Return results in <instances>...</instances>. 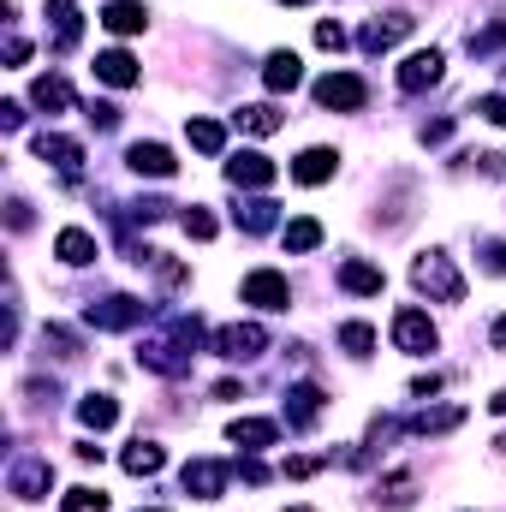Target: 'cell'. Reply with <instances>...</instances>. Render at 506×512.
<instances>
[{"instance_id":"obj_1","label":"cell","mask_w":506,"mask_h":512,"mask_svg":"<svg viewBox=\"0 0 506 512\" xmlns=\"http://www.w3.org/2000/svg\"><path fill=\"white\" fill-rule=\"evenodd\" d=\"M411 286L417 292H429V298H441V304H465V274L453 268V256L447 251H423L411 262Z\"/></svg>"},{"instance_id":"obj_2","label":"cell","mask_w":506,"mask_h":512,"mask_svg":"<svg viewBox=\"0 0 506 512\" xmlns=\"http://www.w3.org/2000/svg\"><path fill=\"white\" fill-rule=\"evenodd\" d=\"M393 346H399L405 358H429V352L441 346V334H435V322H429L417 304H405V310H393Z\"/></svg>"},{"instance_id":"obj_3","label":"cell","mask_w":506,"mask_h":512,"mask_svg":"<svg viewBox=\"0 0 506 512\" xmlns=\"http://www.w3.org/2000/svg\"><path fill=\"white\" fill-rule=\"evenodd\" d=\"M6 489H12V501H48V495H54V465H48L42 453H24V459H12V471H6Z\"/></svg>"},{"instance_id":"obj_4","label":"cell","mask_w":506,"mask_h":512,"mask_svg":"<svg viewBox=\"0 0 506 512\" xmlns=\"http://www.w3.org/2000/svg\"><path fill=\"white\" fill-rule=\"evenodd\" d=\"M316 102H322L328 114H358V108L370 102V84H364L358 72H328V78H316Z\"/></svg>"},{"instance_id":"obj_5","label":"cell","mask_w":506,"mask_h":512,"mask_svg":"<svg viewBox=\"0 0 506 512\" xmlns=\"http://www.w3.org/2000/svg\"><path fill=\"white\" fill-rule=\"evenodd\" d=\"M441 72H447V54H441V48H417V54H405V66H399V90L417 96V90L441 84Z\"/></svg>"},{"instance_id":"obj_6","label":"cell","mask_w":506,"mask_h":512,"mask_svg":"<svg viewBox=\"0 0 506 512\" xmlns=\"http://www.w3.org/2000/svg\"><path fill=\"white\" fill-rule=\"evenodd\" d=\"M239 292H245V304H256V310H286V304H292V286H286V274H274V268H251Z\"/></svg>"},{"instance_id":"obj_7","label":"cell","mask_w":506,"mask_h":512,"mask_svg":"<svg viewBox=\"0 0 506 512\" xmlns=\"http://www.w3.org/2000/svg\"><path fill=\"white\" fill-rule=\"evenodd\" d=\"M215 352L233 358V364H245V358H262V352H268V334H262L256 322H227V328L215 334Z\"/></svg>"},{"instance_id":"obj_8","label":"cell","mask_w":506,"mask_h":512,"mask_svg":"<svg viewBox=\"0 0 506 512\" xmlns=\"http://www.w3.org/2000/svg\"><path fill=\"white\" fill-rule=\"evenodd\" d=\"M227 477H233V471H227L221 459H191L179 483H185V495H197V501H221V495H227Z\"/></svg>"},{"instance_id":"obj_9","label":"cell","mask_w":506,"mask_h":512,"mask_svg":"<svg viewBox=\"0 0 506 512\" xmlns=\"http://www.w3.org/2000/svg\"><path fill=\"white\" fill-rule=\"evenodd\" d=\"M411 30H417V18H411L405 6H393V12H381V18L364 24V48H370V54H387V48H393L399 36H411Z\"/></svg>"},{"instance_id":"obj_10","label":"cell","mask_w":506,"mask_h":512,"mask_svg":"<svg viewBox=\"0 0 506 512\" xmlns=\"http://www.w3.org/2000/svg\"><path fill=\"white\" fill-rule=\"evenodd\" d=\"M227 179H233V185H245V191H262V185H274V179H280V167H274L262 149H239V155L227 161Z\"/></svg>"},{"instance_id":"obj_11","label":"cell","mask_w":506,"mask_h":512,"mask_svg":"<svg viewBox=\"0 0 506 512\" xmlns=\"http://www.w3.org/2000/svg\"><path fill=\"white\" fill-rule=\"evenodd\" d=\"M36 155H42L48 167H60L66 179H78V167H84V143H72V137H60V131H36Z\"/></svg>"},{"instance_id":"obj_12","label":"cell","mask_w":506,"mask_h":512,"mask_svg":"<svg viewBox=\"0 0 506 512\" xmlns=\"http://www.w3.org/2000/svg\"><path fill=\"white\" fill-rule=\"evenodd\" d=\"M126 167L137 173V179H173V173H179L173 149H161V143H131V149H126Z\"/></svg>"},{"instance_id":"obj_13","label":"cell","mask_w":506,"mask_h":512,"mask_svg":"<svg viewBox=\"0 0 506 512\" xmlns=\"http://www.w3.org/2000/svg\"><path fill=\"white\" fill-rule=\"evenodd\" d=\"M84 322H90V328H137V322H143V304L114 292V298L90 304V310H84Z\"/></svg>"},{"instance_id":"obj_14","label":"cell","mask_w":506,"mask_h":512,"mask_svg":"<svg viewBox=\"0 0 506 512\" xmlns=\"http://www.w3.org/2000/svg\"><path fill=\"white\" fill-rule=\"evenodd\" d=\"M262 84H268L274 96L298 90V84H304V66H298V54H292V48H274V54L262 60Z\"/></svg>"},{"instance_id":"obj_15","label":"cell","mask_w":506,"mask_h":512,"mask_svg":"<svg viewBox=\"0 0 506 512\" xmlns=\"http://www.w3.org/2000/svg\"><path fill=\"white\" fill-rule=\"evenodd\" d=\"M233 447H245V453H268L274 441H280V423L274 417H233Z\"/></svg>"},{"instance_id":"obj_16","label":"cell","mask_w":506,"mask_h":512,"mask_svg":"<svg viewBox=\"0 0 506 512\" xmlns=\"http://www.w3.org/2000/svg\"><path fill=\"white\" fill-rule=\"evenodd\" d=\"M143 24H149V6L143 0H108L102 6V30L108 36H137Z\"/></svg>"},{"instance_id":"obj_17","label":"cell","mask_w":506,"mask_h":512,"mask_svg":"<svg viewBox=\"0 0 506 512\" xmlns=\"http://www.w3.org/2000/svg\"><path fill=\"white\" fill-rule=\"evenodd\" d=\"M334 167H340V155L316 143V149H304V155L292 161V179H298V185H328V179H334Z\"/></svg>"},{"instance_id":"obj_18","label":"cell","mask_w":506,"mask_h":512,"mask_svg":"<svg viewBox=\"0 0 506 512\" xmlns=\"http://www.w3.org/2000/svg\"><path fill=\"white\" fill-rule=\"evenodd\" d=\"M340 286H346V292H358V298H376L381 286H387V274H381L376 262L352 256V262H340Z\"/></svg>"},{"instance_id":"obj_19","label":"cell","mask_w":506,"mask_h":512,"mask_svg":"<svg viewBox=\"0 0 506 512\" xmlns=\"http://www.w3.org/2000/svg\"><path fill=\"white\" fill-rule=\"evenodd\" d=\"M96 78H102V84H114V90H131L143 72H137V60H131L126 48H108V54H96Z\"/></svg>"},{"instance_id":"obj_20","label":"cell","mask_w":506,"mask_h":512,"mask_svg":"<svg viewBox=\"0 0 506 512\" xmlns=\"http://www.w3.org/2000/svg\"><path fill=\"white\" fill-rule=\"evenodd\" d=\"M316 417H322V387L298 382L292 393H286V423H292V429H310Z\"/></svg>"},{"instance_id":"obj_21","label":"cell","mask_w":506,"mask_h":512,"mask_svg":"<svg viewBox=\"0 0 506 512\" xmlns=\"http://www.w3.org/2000/svg\"><path fill=\"white\" fill-rule=\"evenodd\" d=\"M54 256H60L66 268H90V262H96L102 251H96V239H90L84 227H66V233L54 239Z\"/></svg>"},{"instance_id":"obj_22","label":"cell","mask_w":506,"mask_h":512,"mask_svg":"<svg viewBox=\"0 0 506 512\" xmlns=\"http://www.w3.org/2000/svg\"><path fill=\"white\" fill-rule=\"evenodd\" d=\"M48 18H54V48H60V54H66V48H78V36H84L78 6H72V0H48Z\"/></svg>"},{"instance_id":"obj_23","label":"cell","mask_w":506,"mask_h":512,"mask_svg":"<svg viewBox=\"0 0 506 512\" xmlns=\"http://www.w3.org/2000/svg\"><path fill=\"white\" fill-rule=\"evenodd\" d=\"M280 239H286V251H292V256H310L328 233H322V221H316V215H298V221H286V233H280Z\"/></svg>"},{"instance_id":"obj_24","label":"cell","mask_w":506,"mask_h":512,"mask_svg":"<svg viewBox=\"0 0 506 512\" xmlns=\"http://www.w3.org/2000/svg\"><path fill=\"white\" fill-rule=\"evenodd\" d=\"M30 102H36L42 114H66V108H72V84H66V78H36V84H30Z\"/></svg>"},{"instance_id":"obj_25","label":"cell","mask_w":506,"mask_h":512,"mask_svg":"<svg viewBox=\"0 0 506 512\" xmlns=\"http://www.w3.org/2000/svg\"><path fill=\"white\" fill-rule=\"evenodd\" d=\"M465 423V405H441V411H417L405 429L411 435H447V429H459Z\"/></svg>"},{"instance_id":"obj_26","label":"cell","mask_w":506,"mask_h":512,"mask_svg":"<svg viewBox=\"0 0 506 512\" xmlns=\"http://www.w3.org/2000/svg\"><path fill=\"white\" fill-rule=\"evenodd\" d=\"M233 120H239V131H251V137H274V131L286 126V114H280V108H268V102H251V108H239Z\"/></svg>"},{"instance_id":"obj_27","label":"cell","mask_w":506,"mask_h":512,"mask_svg":"<svg viewBox=\"0 0 506 512\" xmlns=\"http://www.w3.org/2000/svg\"><path fill=\"white\" fill-rule=\"evenodd\" d=\"M120 465H126L131 477H155V471L167 465V453H161L155 441H131L126 453H120Z\"/></svg>"},{"instance_id":"obj_28","label":"cell","mask_w":506,"mask_h":512,"mask_svg":"<svg viewBox=\"0 0 506 512\" xmlns=\"http://www.w3.org/2000/svg\"><path fill=\"white\" fill-rule=\"evenodd\" d=\"M78 417H84L90 429H114L120 405H114V393H84V399H78Z\"/></svg>"},{"instance_id":"obj_29","label":"cell","mask_w":506,"mask_h":512,"mask_svg":"<svg viewBox=\"0 0 506 512\" xmlns=\"http://www.w3.org/2000/svg\"><path fill=\"white\" fill-rule=\"evenodd\" d=\"M376 501H387V507H411V501H417V477H411V471L381 477V483H376Z\"/></svg>"},{"instance_id":"obj_30","label":"cell","mask_w":506,"mask_h":512,"mask_svg":"<svg viewBox=\"0 0 506 512\" xmlns=\"http://www.w3.org/2000/svg\"><path fill=\"white\" fill-rule=\"evenodd\" d=\"M185 137H191V149H203V155H221V149H227L221 120H185Z\"/></svg>"},{"instance_id":"obj_31","label":"cell","mask_w":506,"mask_h":512,"mask_svg":"<svg viewBox=\"0 0 506 512\" xmlns=\"http://www.w3.org/2000/svg\"><path fill=\"white\" fill-rule=\"evenodd\" d=\"M233 215H239V227H245V233H268V227H274V203H268V197H251V203H239Z\"/></svg>"},{"instance_id":"obj_32","label":"cell","mask_w":506,"mask_h":512,"mask_svg":"<svg viewBox=\"0 0 506 512\" xmlns=\"http://www.w3.org/2000/svg\"><path fill=\"white\" fill-rule=\"evenodd\" d=\"M465 48H471L477 60H489V54H501V48H506V12L495 18V24H489V30H471V42H465Z\"/></svg>"},{"instance_id":"obj_33","label":"cell","mask_w":506,"mask_h":512,"mask_svg":"<svg viewBox=\"0 0 506 512\" xmlns=\"http://www.w3.org/2000/svg\"><path fill=\"white\" fill-rule=\"evenodd\" d=\"M340 346H346L352 358H370V352H376V328H370V322H346V328H340Z\"/></svg>"},{"instance_id":"obj_34","label":"cell","mask_w":506,"mask_h":512,"mask_svg":"<svg viewBox=\"0 0 506 512\" xmlns=\"http://www.w3.org/2000/svg\"><path fill=\"white\" fill-rule=\"evenodd\" d=\"M42 346H54V358H78V352H84V340H78L72 328H60V322L42 328Z\"/></svg>"},{"instance_id":"obj_35","label":"cell","mask_w":506,"mask_h":512,"mask_svg":"<svg viewBox=\"0 0 506 512\" xmlns=\"http://www.w3.org/2000/svg\"><path fill=\"white\" fill-rule=\"evenodd\" d=\"M60 507L66 512H108V495H102V489H66Z\"/></svg>"},{"instance_id":"obj_36","label":"cell","mask_w":506,"mask_h":512,"mask_svg":"<svg viewBox=\"0 0 506 512\" xmlns=\"http://www.w3.org/2000/svg\"><path fill=\"white\" fill-rule=\"evenodd\" d=\"M471 114H477V120H489V126H506V96H477V102H471Z\"/></svg>"},{"instance_id":"obj_37","label":"cell","mask_w":506,"mask_h":512,"mask_svg":"<svg viewBox=\"0 0 506 512\" xmlns=\"http://www.w3.org/2000/svg\"><path fill=\"white\" fill-rule=\"evenodd\" d=\"M185 233L191 239H215V215L209 209H185Z\"/></svg>"},{"instance_id":"obj_38","label":"cell","mask_w":506,"mask_h":512,"mask_svg":"<svg viewBox=\"0 0 506 512\" xmlns=\"http://www.w3.org/2000/svg\"><path fill=\"white\" fill-rule=\"evenodd\" d=\"M477 251H483V268L489 274H506V239H483Z\"/></svg>"},{"instance_id":"obj_39","label":"cell","mask_w":506,"mask_h":512,"mask_svg":"<svg viewBox=\"0 0 506 512\" xmlns=\"http://www.w3.org/2000/svg\"><path fill=\"white\" fill-rule=\"evenodd\" d=\"M90 126L114 131V126H120V108H114V102H90Z\"/></svg>"},{"instance_id":"obj_40","label":"cell","mask_w":506,"mask_h":512,"mask_svg":"<svg viewBox=\"0 0 506 512\" xmlns=\"http://www.w3.org/2000/svg\"><path fill=\"white\" fill-rule=\"evenodd\" d=\"M316 42H322V48H334V54H340V48H346V30H340V24H334V18H322V24H316Z\"/></svg>"},{"instance_id":"obj_41","label":"cell","mask_w":506,"mask_h":512,"mask_svg":"<svg viewBox=\"0 0 506 512\" xmlns=\"http://www.w3.org/2000/svg\"><path fill=\"white\" fill-rule=\"evenodd\" d=\"M24 393H30V405H54V393H60V387H54V382H24Z\"/></svg>"},{"instance_id":"obj_42","label":"cell","mask_w":506,"mask_h":512,"mask_svg":"<svg viewBox=\"0 0 506 512\" xmlns=\"http://www.w3.org/2000/svg\"><path fill=\"white\" fill-rule=\"evenodd\" d=\"M6 221L24 233V227H30V203H24V197H12V203H6Z\"/></svg>"},{"instance_id":"obj_43","label":"cell","mask_w":506,"mask_h":512,"mask_svg":"<svg viewBox=\"0 0 506 512\" xmlns=\"http://www.w3.org/2000/svg\"><path fill=\"white\" fill-rule=\"evenodd\" d=\"M6 60L24 66V60H30V42H24V36H6Z\"/></svg>"},{"instance_id":"obj_44","label":"cell","mask_w":506,"mask_h":512,"mask_svg":"<svg viewBox=\"0 0 506 512\" xmlns=\"http://www.w3.org/2000/svg\"><path fill=\"white\" fill-rule=\"evenodd\" d=\"M0 126L18 131V126H24V108H18V102H0Z\"/></svg>"},{"instance_id":"obj_45","label":"cell","mask_w":506,"mask_h":512,"mask_svg":"<svg viewBox=\"0 0 506 512\" xmlns=\"http://www.w3.org/2000/svg\"><path fill=\"white\" fill-rule=\"evenodd\" d=\"M239 477H245V483H268V471H262L256 459H245V465H239Z\"/></svg>"},{"instance_id":"obj_46","label":"cell","mask_w":506,"mask_h":512,"mask_svg":"<svg viewBox=\"0 0 506 512\" xmlns=\"http://www.w3.org/2000/svg\"><path fill=\"white\" fill-rule=\"evenodd\" d=\"M435 387H441V376H417V382H411V393H417V399H429Z\"/></svg>"},{"instance_id":"obj_47","label":"cell","mask_w":506,"mask_h":512,"mask_svg":"<svg viewBox=\"0 0 506 512\" xmlns=\"http://www.w3.org/2000/svg\"><path fill=\"white\" fill-rule=\"evenodd\" d=\"M477 161H483V173H506V155H501V149H495V155H477Z\"/></svg>"},{"instance_id":"obj_48","label":"cell","mask_w":506,"mask_h":512,"mask_svg":"<svg viewBox=\"0 0 506 512\" xmlns=\"http://www.w3.org/2000/svg\"><path fill=\"white\" fill-rule=\"evenodd\" d=\"M489 340H495V352H506V316L495 322V328H489Z\"/></svg>"},{"instance_id":"obj_49","label":"cell","mask_w":506,"mask_h":512,"mask_svg":"<svg viewBox=\"0 0 506 512\" xmlns=\"http://www.w3.org/2000/svg\"><path fill=\"white\" fill-rule=\"evenodd\" d=\"M489 411H495V417H506V387L495 393V399H489Z\"/></svg>"},{"instance_id":"obj_50","label":"cell","mask_w":506,"mask_h":512,"mask_svg":"<svg viewBox=\"0 0 506 512\" xmlns=\"http://www.w3.org/2000/svg\"><path fill=\"white\" fill-rule=\"evenodd\" d=\"M286 512H316V507H286Z\"/></svg>"},{"instance_id":"obj_51","label":"cell","mask_w":506,"mask_h":512,"mask_svg":"<svg viewBox=\"0 0 506 512\" xmlns=\"http://www.w3.org/2000/svg\"><path fill=\"white\" fill-rule=\"evenodd\" d=\"M280 6H304V0H280Z\"/></svg>"},{"instance_id":"obj_52","label":"cell","mask_w":506,"mask_h":512,"mask_svg":"<svg viewBox=\"0 0 506 512\" xmlns=\"http://www.w3.org/2000/svg\"><path fill=\"white\" fill-rule=\"evenodd\" d=\"M149 512H167V507H149Z\"/></svg>"},{"instance_id":"obj_53","label":"cell","mask_w":506,"mask_h":512,"mask_svg":"<svg viewBox=\"0 0 506 512\" xmlns=\"http://www.w3.org/2000/svg\"><path fill=\"white\" fill-rule=\"evenodd\" d=\"M501 453H506V435H501Z\"/></svg>"}]
</instances>
